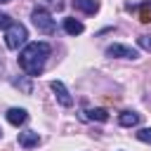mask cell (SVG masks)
I'll list each match as a JSON object with an SVG mask.
<instances>
[{"mask_svg":"<svg viewBox=\"0 0 151 151\" xmlns=\"http://www.w3.org/2000/svg\"><path fill=\"white\" fill-rule=\"evenodd\" d=\"M50 54H52L50 42L38 40V42L24 45V50H21L19 57H17V61H19V68H21L28 78H35V76H40V73L45 71V61H47Z\"/></svg>","mask_w":151,"mask_h":151,"instance_id":"cell-1","label":"cell"},{"mask_svg":"<svg viewBox=\"0 0 151 151\" xmlns=\"http://www.w3.org/2000/svg\"><path fill=\"white\" fill-rule=\"evenodd\" d=\"M26 38H28V31L19 21H12L5 28V45H7V50H19L21 45H26Z\"/></svg>","mask_w":151,"mask_h":151,"instance_id":"cell-2","label":"cell"},{"mask_svg":"<svg viewBox=\"0 0 151 151\" xmlns=\"http://www.w3.org/2000/svg\"><path fill=\"white\" fill-rule=\"evenodd\" d=\"M31 21H33V26H35L40 33L52 35V33L57 31V21L52 19V14H50L45 7H35V9L31 12Z\"/></svg>","mask_w":151,"mask_h":151,"instance_id":"cell-3","label":"cell"},{"mask_svg":"<svg viewBox=\"0 0 151 151\" xmlns=\"http://www.w3.org/2000/svg\"><path fill=\"white\" fill-rule=\"evenodd\" d=\"M106 57H116V59H139V50L130 47V45H120L113 42L106 47Z\"/></svg>","mask_w":151,"mask_h":151,"instance_id":"cell-4","label":"cell"},{"mask_svg":"<svg viewBox=\"0 0 151 151\" xmlns=\"http://www.w3.org/2000/svg\"><path fill=\"white\" fill-rule=\"evenodd\" d=\"M50 87H52V92L57 94V101H59L61 106H66V109H68V106H73V97H71V92L66 90V85H64L61 80H52V83H50Z\"/></svg>","mask_w":151,"mask_h":151,"instance_id":"cell-5","label":"cell"},{"mask_svg":"<svg viewBox=\"0 0 151 151\" xmlns=\"http://www.w3.org/2000/svg\"><path fill=\"white\" fill-rule=\"evenodd\" d=\"M17 139H19V146H24V149H33L40 144V134L35 130H24V132H19Z\"/></svg>","mask_w":151,"mask_h":151,"instance_id":"cell-6","label":"cell"},{"mask_svg":"<svg viewBox=\"0 0 151 151\" xmlns=\"http://www.w3.org/2000/svg\"><path fill=\"white\" fill-rule=\"evenodd\" d=\"M71 5H73V9H80L83 14H94L101 7L99 0H71Z\"/></svg>","mask_w":151,"mask_h":151,"instance_id":"cell-7","label":"cell"},{"mask_svg":"<svg viewBox=\"0 0 151 151\" xmlns=\"http://www.w3.org/2000/svg\"><path fill=\"white\" fill-rule=\"evenodd\" d=\"M7 120H9L14 127H19V125H24V123L28 120V111H26V109H19V106H12V109L7 111Z\"/></svg>","mask_w":151,"mask_h":151,"instance_id":"cell-8","label":"cell"},{"mask_svg":"<svg viewBox=\"0 0 151 151\" xmlns=\"http://www.w3.org/2000/svg\"><path fill=\"white\" fill-rule=\"evenodd\" d=\"M139 120H142V116H139L137 111H123V113L118 116V123H120L123 127H137Z\"/></svg>","mask_w":151,"mask_h":151,"instance_id":"cell-9","label":"cell"},{"mask_svg":"<svg viewBox=\"0 0 151 151\" xmlns=\"http://www.w3.org/2000/svg\"><path fill=\"white\" fill-rule=\"evenodd\" d=\"M64 31H66L68 35H80V33L85 31V26H83V21L68 17V19H64Z\"/></svg>","mask_w":151,"mask_h":151,"instance_id":"cell-10","label":"cell"},{"mask_svg":"<svg viewBox=\"0 0 151 151\" xmlns=\"http://www.w3.org/2000/svg\"><path fill=\"white\" fill-rule=\"evenodd\" d=\"M85 113H87L85 118H90V120H97V123H106V120H109V113H106V109H87Z\"/></svg>","mask_w":151,"mask_h":151,"instance_id":"cell-11","label":"cell"},{"mask_svg":"<svg viewBox=\"0 0 151 151\" xmlns=\"http://www.w3.org/2000/svg\"><path fill=\"white\" fill-rule=\"evenodd\" d=\"M139 9H142V12H139V19H142L144 24H149V21H151V0H144Z\"/></svg>","mask_w":151,"mask_h":151,"instance_id":"cell-12","label":"cell"},{"mask_svg":"<svg viewBox=\"0 0 151 151\" xmlns=\"http://www.w3.org/2000/svg\"><path fill=\"white\" fill-rule=\"evenodd\" d=\"M134 134H137V139H139V142H146V144H151V127H139Z\"/></svg>","mask_w":151,"mask_h":151,"instance_id":"cell-13","label":"cell"},{"mask_svg":"<svg viewBox=\"0 0 151 151\" xmlns=\"http://www.w3.org/2000/svg\"><path fill=\"white\" fill-rule=\"evenodd\" d=\"M139 47L151 52V35H139Z\"/></svg>","mask_w":151,"mask_h":151,"instance_id":"cell-14","label":"cell"},{"mask_svg":"<svg viewBox=\"0 0 151 151\" xmlns=\"http://www.w3.org/2000/svg\"><path fill=\"white\" fill-rule=\"evenodd\" d=\"M9 24H12V17H9V14H2V12H0V28H7Z\"/></svg>","mask_w":151,"mask_h":151,"instance_id":"cell-15","label":"cell"},{"mask_svg":"<svg viewBox=\"0 0 151 151\" xmlns=\"http://www.w3.org/2000/svg\"><path fill=\"white\" fill-rule=\"evenodd\" d=\"M5 76V61H2V54H0V78Z\"/></svg>","mask_w":151,"mask_h":151,"instance_id":"cell-16","label":"cell"},{"mask_svg":"<svg viewBox=\"0 0 151 151\" xmlns=\"http://www.w3.org/2000/svg\"><path fill=\"white\" fill-rule=\"evenodd\" d=\"M47 2H57V0H47Z\"/></svg>","mask_w":151,"mask_h":151,"instance_id":"cell-17","label":"cell"},{"mask_svg":"<svg viewBox=\"0 0 151 151\" xmlns=\"http://www.w3.org/2000/svg\"><path fill=\"white\" fill-rule=\"evenodd\" d=\"M0 2H9V0H0Z\"/></svg>","mask_w":151,"mask_h":151,"instance_id":"cell-18","label":"cell"},{"mask_svg":"<svg viewBox=\"0 0 151 151\" xmlns=\"http://www.w3.org/2000/svg\"><path fill=\"white\" fill-rule=\"evenodd\" d=\"M0 137H2V130H0Z\"/></svg>","mask_w":151,"mask_h":151,"instance_id":"cell-19","label":"cell"}]
</instances>
